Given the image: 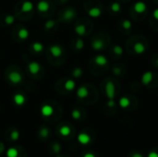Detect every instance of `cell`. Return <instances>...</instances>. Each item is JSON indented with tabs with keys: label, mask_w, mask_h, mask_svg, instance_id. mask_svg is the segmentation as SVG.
<instances>
[{
	"label": "cell",
	"mask_w": 158,
	"mask_h": 157,
	"mask_svg": "<svg viewBox=\"0 0 158 157\" xmlns=\"http://www.w3.org/2000/svg\"><path fill=\"white\" fill-rule=\"evenodd\" d=\"M89 94V91L85 86H81L77 91V96L79 98H85Z\"/></svg>",
	"instance_id": "2e32d148"
},
{
	"label": "cell",
	"mask_w": 158,
	"mask_h": 157,
	"mask_svg": "<svg viewBox=\"0 0 158 157\" xmlns=\"http://www.w3.org/2000/svg\"><path fill=\"white\" fill-rule=\"evenodd\" d=\"M70 128L69 127V126H66V125H64V126H62L60 129H59V133L62 135V136H64V137H67V136H69V134H70Z\"/></svg>",
	"instance_id": "7402d4cb"
},
{
	"label": "cell",
	"mask_w": 158,
	"mask_h": 157,
	"mask_svg": "<svg viewBox=\"0 0 158 157\" xmlns=\"http://www.w3.org/2000/svg\"><path fill=\"white\" fill-rule=\"evenodd\" d=\"M152 80H153V73L151 71H146L145 73H143V75L142 77V81L143 84L150 83Z\"/></svg>",
	"instance_id": "ac0fdd59"
},
{
	"label": "cell",
	"mask_w": 158,
	"mask_h": 157,
	"mask_svg": "<svg viewBox=\"0 0 158 157\" xmlns=\"http://www.w3.org/2000/svg\"><path fill=\"white\" fill-rule=\"evenodd\" d=\"M84 47V43L81 39H77L75 42V48L77 50H81Z\"/></svg>",
	"instance_id": "83f0119b"
},
{
	"label": "cell",
	"mask_w": 158,
	"mask_h": 157,
	"mask_svg": "<svg viewBox=\"0 0 158 157\" xmlns=\"http://www.w3.org/2000/svg\"><path fill=\"white\" fill-rule=\"evenodd\" d=\"M75 32L80 35V36H82L85 34L86 32V27L84 24H78L75 26Z\"/></svg>",
	"instance_id": "d6986e66"
},
{
	"label": "cell",
	"mask_w": 158,
	"mask_h": 157,
	"mask_svg": "<svg viewBox=\"0 0 158 157\" xmlns=\"http://www.w3.org/2000/svg\"><path fill=\"white\" fill-rule=\"evenodd\" d=\"M119 105H120V107H122V108H127V107H129V105H130V100H129L127 97H122V98L119 100Z\"/></svg>",
	"instance_id": "d4e9b609"
},
{
	"label": "cell",
	"mask_w": 158,
	"mask_h": 157,
	"mask_svg": "<svg viewBox=\"0 0 158 157\" xmlns=\"http://www.w3.org/2000/svg\"><path fill=\"white\" fill-rule=\"evenodd\" d=\"M53 112H54V109L50 105H44L41 108V114L45 118L50 117L53 114Z\"/></svg>",
	"instance_id": "30bf717a"
},
{
	"label": "cell",
	"mask_w": 158,
	"mask_h": 157,
	"mask_svg": "<svg viewBox=\"0 0 158 157\" xmlns=\"http://www.w3.org/2000/svg\"><path fill=\"white\" fill-rule=\"evenodd\" d=\"M27 68H28L29 73H31V75L33 77H37L38 75L41 74V71H42V66L39 63L34 62V61L30 62L27 66Z\"/></svg>",
	"instance_id": "6da1fadb"
},
{
	"label": "cell",
	"mask_w": 158,
	"mask_h": 157,
	"mask_svg": "<svg viewBox=\"0 0 158 157\" xmlns=\"http://www.w3.org/2000/svg\"><path fill=\"white\" fill-rule=\"evenodd\" d=\"M7 79H8L9 82L12 83V84H19V83L22 81V80H23L21 73L19 72V71L16 70V69H15V70H12V71H10V72H8V74H7Z\"/></svg>",
	"instance_id": "7a4b0ae2"
},
{
	"label": "cell",
	"mask_w": 158,
	"mask_h": 157,
	"mask_svg": "<svg viewBox=\"0 0 158 157\" xmlns=\"http://www.w3.org/2000/svg\"><path fill=\"white\" fill-rule=\"evenodd\" d=\"M104 45H105L104 42L102 40H99V39H96L92 43V48L95 51L102 50L104 48Z\"/></svg>",
	"instance_id": "9a60e30c"
},
{
	"label": "cell",
	"mask_w": 158,
	"mask_h": 157,
	"mask_svg": "<svg viewBox=\"0 0 158 157\" xmlns=\"http://www.w3.org/2000/svg\"><path fill=\"white\" fill-rule=\"evenodd\" d=\"M114 53H116L117 55H122L123 54V49L119 45H116L114 47Z\"/></svg>",
	"instance_id": "836d02e7"
},
{
	"label": "cell",
	"mask_w": 158,
	"mask_h": 157,
	"mask_svg": "<svg viewBox=\"0 0 158 157\" xmlns=\"http://www.w3.org/2000/svg\"><path fill=\"white\" fill-rule=\"evenodd\" d=\"M57 157H59V156H57Z\"/></svg>",
	"instance_id": "7bdbcfd3"
},
{
	"label": "cell",
	"mask_w": 158,
	"mask_h": 157,
	"mask_svg": "<svg viewBox=\"0 0 158 157\" xmlns=\"http://www.w3.org/2000/svg\"><path fill=\"white\" fill-rule=\"evenodd\" d=\"M134 50H135V52H136L137 54L141 55V54H143V53H144L145 47H144V45H143L142 43H135V45H134Z\"/></svg>",
	"instance_id": "603a6c76"
},
{
	"label": "cell",
	"mask_w": 158,
	"mask_h": 157,
	"mask_svg": "<svg viewBox=\"0 0 158 157\" xmlns=\"http://www.w3.org/2000/svg\"><path fill=\"white\" fill-rule=\"evenodd\" d=\"M71 117L74 118V119H80L81 118V112L77 109L73 110L72 113H71Z\"/></svg>",
	"instance_id": "1f68e13d"
},
{
	"label": "cell",
	"mask_w": 158,
	"mask_h": 157,
	"mask_svg": "<svg viewBox=\"0 0 158 157\" xmlns=\"http://www.w3.org/2000/svg\"><path fill=\"white\" fill-rule=\"evenodd\" d=\"M153 16H154V18H155L156 19H157L158 20V8H156V9H155V10H154V12H153Z\"/></svg>",
	"instance_id": "f35d334b"
},
{
	"label": "cell",
	"mask_w": 158,
	"mask_h": 157,
	"mask_svg": "<svg viewBox=\"0 0 158 157\" xmlns=\"http://www.w3.org/2000/svg\"><path fill=\"white\" fill-rule=\"evenodd\" d=\"M106 95H107L108 99H114V97H115V86H114L113 82L109 81L106 84Z\"/></svg>",
	"instance_id": "ba28073f"
},
{
	"label": "cell",
	"mask_w": 158,
	"mask_h": 157,
	"mask_svg": "<svg viewBox=\"0 0 158 157\" xmlns=\"http://www.w3.org/2000/svg\"><path fill=\"white\" fill-rule=\"evenodd\" d=\"M56 20H54V19H50V20H47V21L45 22V24H44V28H45V30H46L47 31H49L53 30V29L55 28V26H56Z\"/></svg>",
	"instance_id": "cb8c5ba5"
},
{
	"label": "cell",
	"mask_w": 158,
	"mask_h": 157,
	"mask_svg": "<svg viewBox=\"0 0 158 157\" xmlns=\"http://www.w3.org/2000/svg\"><path fill=\"white\" fill-rule=\"evenodd\" d=\"M58 2H59V3H61V4H63V3L68 2V0H58Z\"/></svg>",
	"instance_id": "b9f144b4"
},
{
	"label": "cell",
	"mask_w": 158,
	"mask_h": 157,
	"mask_svg": "<svg viewBox=\"0 0 158 157\" xmlns=\"http://www.w3.org/2000/svg\"><path fill=\"white\" fill-rule=\"evenodd\" d=\"M83 157H95V155L92 153H87L83 155Z\"/></svg>",
	"instance_id": "60d3db41"
},
{
	"label": "cell",
	"mask_w": 158,
	"mask_h": 157,
	"mask_svg": "<svg viewBox=\"0 0 158 157\" xmlns=\"http://www.w3.org/2000/svg\"><path fill=\"white\" fill-rule=\"evenodd\" d=\"M132 157H144V156H143V154H141V153H135V154H133V155H132Z\"/></svg>",
	"instance_id": "ab89813d"
},
{
	"label": "cell",
	"mask_w": 158,
	"mask_h": 157,
	"mask_svg": "<svg viewBox=\"0 0 158 157\" xmlns=\"http://www.w3.org/2000/svg\"><path fill=\"white\" fill-rule=\"evenodd\" d=\"M94 62H95V64H97L98 66H106V64H107V59H106V57L105 56H103V55H98V56H96L95 57H94Z\"/></svg>",
	"instance_id": "4fadbf2b"
},
{
	"label": "cell",
	"mask_w": 158,
	"mask_h": 157,
	"mask_svg": "<svg viewBox=\"0 0 158 157\" xmlns=\"http://www.w3.org/2000/svg\"><path fill=\"white\" fill-rule=\"evenodd\" d=\"M44 44L40 42H34L31 45V50L35 54H41L44 51Z\"/></svg>",
	"instance_id": "9c48e42d"
},
{
	"label": "cell",
	"mask_w": 158,
	"mask_h": 157,
	"mask_svg": "<svg viewBox=\"0 0 158 157\" xmlns=\"http://www.w3.org/2000/svg\"><path fill=\"white\" fill-rule=\"evenodd\" d=\"M131 26H132V23H131V20H129V19H124V20L122 21V27H123L125 30H130V29L131 28Z\"/></svg>",
	"instance_id": "f1b7e54d"
},
{
	"label": "cell",
	"mask_w": 158,
	"mask_h": 157,
	"mask_svg": "<svg viewBox=\"0 0 158 157\" xmlns=\"http://www.w3.org/2000/svg\"><path fill=\"white\" fill-rule=\"evenodd\" d=\"M13 101H14V104H15L16 105L21 106V105H23L25 104V102H26V97H25L24 94L18 93L14 94V96H13Z\"/></svg>",
	"instance_id": "52a82bcc"
},
{
	"label": "cell",
	"mask_w": 158,
	"mask_h": 157,
	"mask_svg": "<svg viewBox=\"0 0 158 157\" xmlns=\"http://www.w3.org/2000/svg\"><path fill=\"white\" fill-rule=\"evenodd\" d=\"M19 153L16 148H9L6 152V157H18Z\"/></svg>",
	"instance_id": "484cf974"
},
{
	"label": "cell",
	"mask_w": 158,
	"mask_h": 157,
	"mask_svg": "<svg viewBox=\"0 0 158 157\" xmlns=\"http://www.w3.org/2000/svg\"><path fill=\"white\" fill-rule=\"evenodd\" d=\"M147 157H158V154L156 152H150Z\"/></svg>",
	"instance_id": "74e56055"
},
{
	"label": "cell",
	"mask_w": 158,
	"mask_h": 157,
	"mask_svg": "<svg viewBox=\"0 0 158 157\" xmlns=\"http://www.w3.org/2000/svg\"><path fill=\"white\" fill-rule=\"evenodd\" d=\"M28 37H29V31L25 27H20L18 30V39L24 41L27 40Z\"/></svg>",
	"instance_id": "8fae6325"
},
{
	"label": "cell",
	"mask_w": 158,
	"mask_h": 157,
	"mask_svg": "<svg viewBox=\"0 0 158 157\" xmlns=\"http://www.w3.org/2000/svg\"><path fill=\"white\" fill-rule=\"evenodd\" d=\"M88 14H89V16H91L93 18H98L101 16L102 11L99 7H92L88 10Z\"/></svg>",
	"instance_id": "e0dca14e"
},
{
	"label": "cell",
	"mask_w": 158,
	"mask_h": 157,
	"mask_svg": "<svg viewBox=\"0 0 158 157\" xmlns=\"http://www.w3.org/2000/svg\"><path fill=\"white\" fill-rule=\"evenodd\" d=\"M115 105H116V103H115L114 99H109V101L107 102V105L109 107H113V106H115Z\"/></svg>",
	"instance_id": "e575fe53"
},
{
	"label": "cell",
	"mask_w": 158,
	"mask_h": 157,
	"mask_svg": "<svg viewBox=\"0 0 158 157\" xmlns=\"http://www.w3.org/2000/svg\"><path fill=\"white\" fill-rule=\"evenodd\" d=\"M134 10L137 13H140V14L141 13H143L146 10V4L143 3V2H142V1L135 3V5H134Z\"/></svg>",
	"instance_id": "5bb4252c"
},
{
	"label": "cell",
	"mask_w": 158,
	"mask_h": 157,
	"mask_svg": "<svg viewBox=\"0 0 158 157\" xmlns=\"http://www.w3.org/2000/svg\"><path fill=\"white\" fill-rule=\"evenodd\" d=\"M76 12L72 7H68L61 13V19L65 22H69L75 18Z\"/></svg>",
	"instance_id": "3957f363"
},
{
	"label": "cell",
	"mask_w": 158,
	"mask_h": 157,
	"mask_svg": "<svg viewBox=\"0 0 158 157\" xmlns=\"http://www.w3.org/2000/svg\"><path fill=\"white\" fill-rule=\"evenodd\" d=\"M65 89L66 91H69V92H71L75 89V82L73 80H67L65 81Z\"/></svg>",
	"instance_id": "44dd1931"
},
{
	"label": "cell",
	"mask_w": 158,
	"mask_h": 157,
	"mask_svg": "<svg viewBox=\"0 0 158 157\" xmlns=\"http://www.w3.org/2000/svg\"><path fill=\"white\" fill-rule=\"evenodd\" d=\"M40 135H41V137H43V138L48 137V135H49V130H48V129H47V128H43V129L40 130Z\"/></svg>",
	"instance_id": "4dcf8cb0"
},
{
	"label": "cell",
	"mask_w": 158,
	"mask_h": 157,
	"mask_svg": "<svg viewBox=\"0 0 158 157\" xmlns=\"http://www.w3.org/2000/svg\"><path fill=\"white\" fill-rule=\"evenodd\" d=\"M37 9L40 13H46L50 9V3L46 0H40L37 4Z\"/></svg>",
	"instance_id": "8992f818"
},
{
	"label": "cell",
	"mask_w": 158,
	"mask_h": 157,
	"mask_svg": "<svg viewBox=\"0 0 158 157\" xmlns=\"http://www.w3.org/2000/svg\"><path fill=\"white\" fill-rule=\"evenodd\" d=\"M34 6L33 4L30 1H24L23 3H21L20 6V12L23 14H28V13H31L33 10Z\"/></svg>",
	"instance_id": "5b68a950"
},
{
	"label": "cell",
	"mask_w": 158,
	"mask_h": 157,
	"mask_svg": "<svg viewBox=\"0 0 158 157\" xmlns=\"http://www.w3.org/2000/svg\"><path fill=\"white\" fill-rule=\"evenodd\" d=\"M10 138L13 140V141H17L19 138V132L18 130H13L10 134Z\"/></svg>",
	"instance_id": "d6a6232c"
},
{
	"label": "cell",
	"mask_w": 158,
	"mask_h": 157,
	"mask_svg": "<svg viewBox=\"0 0 158 157\" xmlns=\"http://www.w3.org/2000/svg\"><path fill=\"white\" fill-rule=\"evenodd\" d=\"M113 71H114L115 75H117V76H119L120 73H121V69H120L119 68H115L113 69Z\"/></svg>",
	"instance_id": "d590c367"
},
{
	"label": "cell",
	"mask_w": 158,
	"mask_h": 157,
	"mask_svg": "<svg viewBox=\"0 0 158 157\" xmlns=\"http://www.w3.org/2000/svg\"><path fill=\"white\" fill-rule=\"evenodd\" d=\"M78 142H79L81 144L86 145V144H88V143H91V138H90V136H89L87 133L82 132V133H80V134L78 135Z\"/></svg>",
	"instance_id": "7c38bea8"
},
{
	"label": "cell",
	"mask_w": 158,
	"mask_h": 157,
	"mask_svg": "<svg viewBox=\"0 0 158 157\" xmlns=\"http://www.w3.org/2000/svg\"><path fill=\"white\" fill-rule=\"evenodd\" d=\"M54 151H55V153H59V151H60V146L58 145V144H55L54 145Z\"/></svg>",
	"instance_id": "8d00e7d4"
},
{
	"label": "cell",
	"mask_w": 158,
	"mask_h": 157,
	"mask_svg": "<svg viewBox=\"0 0 158 157\" xmlns=\"http://www.w3.org/2000/svg\"><path fill=\"white\" fill-rule=\"evenodd\" d=\"M49 54L56 59L58 57H61V56L63 55V49L59 44H53L49 47Z\"/></svg>",
	"instance_id": "277c9868"
},
{
	"label": "cell",
	"mask_w": 158,
	"mask_h": 157,
	"mask_svg": "<svg viewBox=\"0 0 158 157\" xmlns=\"http://www.w3.org/2000/svg\"><path fill=\"white\" fill-rule=\"evenodd\" d=\"M14 21H15V16H13V15L7 14V15H6V16L4 17L3 22H4V24L6 25V26H9V25H11V24H13Z\"/></svg>",
	"instance_id": "ffe728a7"
},
{
	"label": "cell",
	"mask_w": 158,
	"mask_h": 157,
	"mask_svg": "<svg viewBox=\"0 0 158 157\" xmlns=\"http://www.w3.org/2000/svg\"><path fill=\"white\" fill-rule=\"evenodd\" d=\"M110 8H111V10L114 11V12H118V11L120 10L121 7H120V5H119L118 3H113V4L111 5Z\"/></svg>",
	"instance_id": "f546056e"
},
{
	"label": "cell",
	"mask_w": 158,
	"mask_h": 157,
	"mask_svg": "<svg viewBox=\"0 0 158 157\" xmlns=\"http://www.w3.org/2000/svg\"><path fill=\"white\" fill-rule=\"evenodd\" d=\"M72 76L74 78H80L82 76V69L81 68H75L72 71Z\"/></svg>",
	"instance_id": "4316f807"
}]
</instances>
